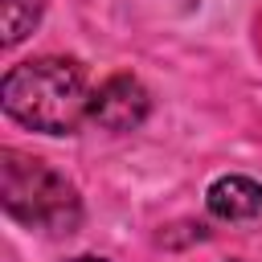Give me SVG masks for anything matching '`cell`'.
Here are the masks:
<instances>
[{"label":"cell","mask_w":262,"mask_h":262,"mask_svg":"<svg viewBox=\"0 0 262 262\" xmlns=\"http://www.w3.org/2000/svg\"><path fill=\"white\" fill-rule=\"evenodd\" d=\"M4 115L41 135H74L90 119L86 74L70 57H29L0 82Z\"/></svg>","instance_id":"obj_1"},{"label":"cell","mask_w":262,"mask_h":262,"mask_svg":"<svg viewBox=\"0 0 262 262\" xmlns=\"http://www.w3.org/2000/svg\"><path fill=\"white\" fill-rule=\"evenodd\" d=\"M209 213L221 221H250L262 213V184L254 176H221L205 192Z\"/></svg>","instance_id":"obj_4"},{"label":"cell","mask_w":262,"mask_h":262,"mask_svg":"<svg viewBox=\"0 0 262 262\" xmlns=\"http://www.w3.org/2000/svg\"><path fill=\"white\" fill-rule=\"evenodd\" d=\"M45 0H4V45H16L41 20Z\"/></svg>","instance_id":"obj_5"},{"label":"cell","mask_w":262,"mask_h":262,"mask_svg":"<svg viewBox=\"0 0 262 262\" xmlns=\"http://www.w3.org/2000/svg\"><path fill=\"white\" fill-rule=\"evenodd\" d=\"M70 262H106V258H98V254H78V258H70Z\"/></svg>","instance_id":"obj_6"},{"label":"cell","mask_w":262,"mask_h":262,"mask_svg":"<svg viewBox=\"0 0 262 262\" xmlns=\"http://www.w3.org/2000/svg\"><path fill=\"white\" fill-rule=\"evenodd\" d=\"M0 205L20 225L45 229V233H70L82 221L78 188L61 172H53L45 160L25 156L16 147L0 151Z\"/></svg>","instance_id":"obj_2"},{"label":"cell","mask_w":262,"mask_h":262,"mask_svg":"<svg viewBox=\"0 0 262 262\" xmlns=\"http://www.w3.org/2000/svg\"><path fill=\"white\" fill-rule=\"evenodd\" d=\"M151 111V94L139 78L115 74L90 94V119L106 131H135Z\"/></svg>","instance_id":"obj_3"}]
</instances>
